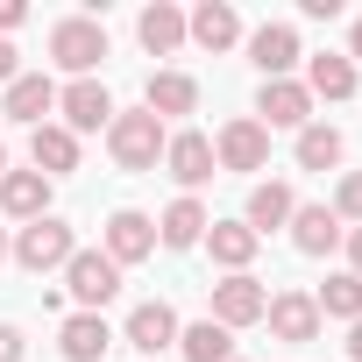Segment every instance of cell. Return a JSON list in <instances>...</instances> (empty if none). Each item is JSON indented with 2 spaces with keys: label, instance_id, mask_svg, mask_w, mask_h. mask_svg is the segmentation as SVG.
Returning a JSON list of instances; mask_svg holds the SVG:
<instances>
[{
  "label": "cell",
  "instance_id": "obj_13",
  "mask_svg": "<svg viewBox=\"0 0 362 362\" xmlns=\"http://www.w3.org/2000/svg\"><path fill=\"white\" fill-rule=\"evenodd\" d=\"M256 121L263 128H305L313 121V93L298 86V78H263V93H256Z\"/></svg>",
  "mask_w": 362,
  "mask_h": 362
},
{
  "label": "cell",
  "instance_id": "obj_34",
  "mask_svg": "<svg viewBox=\"0 0 362 362\" xmlns=\"http://www.w3.org/2000/svg\"><path fill=\"white\" fill-rule=\"evenodd\" d=\"M341 57H348V64L362 71V15H355V29H348V50H341Z\"/></svg>",
  "mask_w": 362,
  "mask_h": 362
},
{
  "label": "cell",
  "instance_id": "obj_19",
  "mask_svg": "<svg viewBox=\"0 0 362 362\" xmlns=\"http://www.w3.org/2000/svg\"><path fill=\"white\" fill-rule=\"evenodd\" d=\"M206 228H214V214H206L192 192H177V199L163 206V221H156V242H163V249H199Z\"/></svg>",
  "mask_w": 362,
  "mask_h": 362
},
{
  "label": "cell",
  "instance_id": "obj_15",
  "mask_svg": "<svg viewBox=\"0 0 362 362\" xmlns=\"http://www.w3.org/2000/svg\"><path fill=\"white\" fill-rule=\"evenodd\" d=\"M121 341H128L135 355H163V348H177V313H170L163 298H142V305L128 313Z\"/></svg>",
  "mask_w": 362,
  "mask_h": 362
},
{
  "label": "cell",
  "instance_id": "obj_1",
  "mask_svg": "<svg viewBox=\"0 0 362 362\" xmlns=\"http://www.w3.org/2000/svg\"><path fill=\"white\" fill-rule=\"evenodd\" d=\"M163 142H170V128H163L149 107L107 121V156H114L121 170H156V163H163Z\"/></svg>",
  "mask_w": 362,
  "mask_h": 362
},
{
  "label": "cell",
  "instance_id": "obj_8",
  "mask_svg": "<svg viewBox=\"0 0 362 362\" xmlns=\"http://www.w3.org/2000/svg\"><path fill=\"white\" fill-rule=\"evenodd\" d=\"M163 170H170L177 185H185V192L199 199V185L221 170V163H214V135H199V128H177V135L163 142Z\"/></svg>",
  "mask_w": 362,
  "mask_h": 362
},
{
  "label": "cell",
  "instance_id": "obj_28",
  "mask_svg": "<svg viewBox=\"0 0 362 362\" xmlns=\"http://www.w3.org/2000/svg\"><path fill=\"white\" fill-rule=\"evenodd\" d=\"M341 128H327V121H305L298 128V170H334L341 163Z\"/></svg>",
  "mask_w": 362,
  "mask_h": 362
},
{
  "label": "cell",
  "instance_id": "obj_6",
  "mask_svg": "<svg viewBox=\"0 0 362 362\" xmlns=\"http://www.w3.org/2000/svg\"><path fill=\"white\" fill-rule=\"evenodd\" d=\"M214 163H221V170H235V177L270 170V128H263L256 114H235V121L214 135Z\"/></svg>",
  "mask_w": 362,
  "mask_h": 362
},
{
  "label": "cell",
  "instance_id": "obj_7",
  "mask_svg": "<svg viewBox=\"0 0 362 362\" xmlns=\"http://www.w3.org/2000/svg\"><path fill=\"white\" fill-rule=\"evenodd\" d=\"M263 305H270L263 277H249V270H242V277H221V284H214V305H206V320L235 334V327H263Z\"/></svg>",
  "mask_w": 362,
  "mask_h": 362
},
{
  "label": "cell",
  "instance_id": "obj_10",
  "mask_svg": "<svg viewBox=\"0 0 362 362\" xmlns=\"http://www.w3.org/2000/svg\"><path fill=\"white\" fill-rule=\"evenodd\" d=\"M249 64H256L263 78H291V71L305 64L298 29H291V22H263V29H249Z\"/></svg>",
  "mask_w": 362,
  "mask_h": 362
},
{
  "label": "cell",
  "instance_id": "obj_23",
  "mask_svg": "<svg viewBox=\"0 0 362 362\" xmlns=\"http://www.w3.org/2000/svg\"><path fill=\"white\" fill-rule=\"evenodd\" d=\"M341 235H348V228L334 221V206H298V214H291V249H298V256H334Z\"/></svg>",
  "mask_w": 362,
  "mask_h": 362
},
{
  "label": "cell",
  "instance_id": "obj_21",
  "mask_svg": "<svg viewBox=\"0 0 362 362\" xmlns=\"http://www.w3.org/2000/svg\"><path fill=\"white\" fill-rule=\"evenodd\" d=\"M313 100H355V86H362V71L341 57V50H320V57H305V78H298Z\"/></svg>",
  "mask_w": 362,
  "mask_h": 362
},
{
  "label": "cell",
  "instance_id": "obj_31",
  "mask_svg": "<svg viewBox=\"0 0 362 362\" xmlns=\"http://www.w3.org/2000/svg\"><path fill=\"white\" fill-rule=\"evenodd\" d=\"M22 22H29V0H0V36L22 29Z\"/></svg>",
  "mask_w": 362,
  "mask_h": 362
},
{
  "label": "cell",
  "instance_id": "obj_16",
  "mask_svg": "<svg viewBox=\"0 0 362 362\" xmlns=\"http://www.w3.org/2000/svg\"><path fill=\"white\" fill-rule=\"evenodd\" d=\"M185 43H199V50H235L242 43V15L228 8V0H199V8L185 15Z\"/></svg>",
  "mask_w": 362,
  "mask_h": 362
},
{
  "label": "cell",
  "instance_id": "obj_35",
  "mask_svg": "<svg viewBox=\"0 0 362 362\" xmlns=\"http://www.w3.org/2000/svg\"><path fill=\"white\" fill-rule=\"evenodd\" d=\"M348 362H362V320L348 327Z\"/></svg>",
  "mask_w": 362,
  "mask_h": 362
},
{
  "label": "cell",
  "instance_id": "obj_32",
  "mask_svg": "<svg viewBox=\"0 0 362 362\" xmlns=\"http://www.w3.org/2000/svg\"><path fill=\"white\" fill-rule=\"evenodd\" d=\"M15 78H22V64H15V43H8V36H0V93H8Z\"/></svg>",
  "mask_w": 362,
  "mask_h": 362
},
{
  "label": "cell",
  "instance_id": "obj_29",
  "mask_svg": "<svg viewBox=\"0 0 362 362\" xmlns=\"http://www.w3.org/2000/svg\"><path fill=\"white\" fill-rule=\"evenodd\" d=\"M334 221H341V228H362V170H341V185H334Z\"/></svg>",
  "mask_w": 362,
  "mask_h": 362
},
{
  "label": "cell",
  "instance_id": "obj_37",
  "mask_svg": "<svg viewBox=\"0 0 362 362\" xmlns=\"http://www.w3.org/2000/svg\"><path fill=\"white\" fill-rule=\"evenodd\" d=\"M0 177H8V142H0Z\"/></svg>",
  "mask_w": 362,
  "mask_h": 362
},
{
  "label": "cell",
  "instance_id": "obj_22",
  "mask_svg": "<svg viewBox=\"0 0 362 362\" xmlns=\"http://www.w3.org/2000/svg\"><path fill=\"white\" fill-rule=\"evenodd\" d=\"M29 163H36L43 177H64V170H78V135H71V128H57V121L29 128Z\"/></svg>",
  "mask_w": 362,
  "mask_h": 362
},
{
  "label": "cell",
  "instance_id": "obj_17",
  "mask_svg": "<svg viewBox=\"0 0 362 362\" xmlns=\"http://www.w3.org/2000/svg\"><path fill=\"white\" fill-rule=\"evenodd\" d=\"M142 107H149L156 121L199 114V78H192V71H149V86H142Z\"/></svg>",
  "mask_w": 362,
  "mask_h": 362
},
{
  "label": "cell",
  "instance_id": "obj_9",
  "mask_svg": "<svg viewBox=\"0 0 362 362\" xmlns=\"http://www.w3.org/2000/svg\"><path fill=\"white\" fill-rule=\"evenodd\" d=\"M263 327L277 334V341H291V348H305V341H320V305H313V291H270V305H263Z\"/></svg>",
  "mask_w": 362,
  "mask_h": 362
},
{
  "label": "cell",
  "instance_id": "obj_2",
  "mask_svg": "<svg viewBox=\"0 0 362 362\" xmlns=\"http://www.w3.org/2000/svg\"><path fill=\"white\" fill-rule=\"evenodd\" d=\"M100 57H107V29H100L93 15H64V22L50 29V64H57V71L93 78V71H100Z\"/></svg>",
  "mask_w": 362,
  "mask_h": 362
},
{
  "label": "cell",
  "instance_id": "obj_14",
  "mask_svg": "<svg viewBox=\"0 0 362 362\" xmlns=\"http://www.w3.org/2000/svg\"><path fill=\"white\" fill-rule=\"evenodd\" d=\"M291 214H298V192L284 185V177H263V185L249 192V206H242V228L263 242V235H277V228H291Z\"/></svg>",
  "mask_w": 362,
  "mask_h": 362
},
{
  "label": "cell",
  "instance_id": "obj_24",
  "mask_svg": "<svg viewBox=\"0 0 362 362\" xmlns=\"http://www.w3.org/2000/svg\"><path fill=\"white\" fill-rule=\"evenodd\" d=\"M256 249H263V242H256L242 221H214V228H206V256H214L228 277H242V270L256 263Z\"/></svg>",
  "mask_w": 362,
  "mask_h": 362
},
{
  "label": "cell",
  "instance_id": "obj_18",
  "mask_svg": "<svg viewBox=\"0 0 362 362\" xmlns=\"http://www.w3.org/2000/svg\"><path fill=\"white\" fill-rule=\"evenodd\" d=\"M57 348H64V362H100V355L114 348V327H107V313H64V327H57Z\"/></svg>",
  "mask_w": 362,
  "mask_h": 362
},
{
  "label": "cell",
  "instance_id": "obj_36",
  "mask_svg": "<svg viewBox=\"0 0 362 362\" xmlns=\"http://www.w3.org/2000/svg\"><path fill=\"white\" fill-rule=\"evenodd\" d=\"M0 263H8V228H0Z\"/></svg>",
  "mask_w": 362,
  "mask_h": 362
},
{
  "label": "cell",
  "instance_id": "obj_33",
  "mask_svg": "<svg viewBox=\"0 0 362 362\" xmlns=\"http://www.w3.org/2000/svg\"><path fill=\"white\" fill-rule=\"evenodd\" d=\"M341 249H348V277H362V228H348V235H341Z\"/></svg>",
  "mask_w": 362,
  "mask_h": 362
},
{
  "label": "cell",
  "instance_id": "obj_20",
  "mask_svg": "<svg viewBox=\"0 0 362 362\" xmlns=\"http://www.w3.org/2000/svg\"><path fill=\"white\" fill-rule=\"evenodd\" d=\"M0 214L8 221H43L50 214V177L43 170H8L0 177Z\"/></svg>",
  "mask_w": 362,
  "mask_h": 362
},
{
  "label": "cell",
  "instance_id": "obj_11",
  "mask_svg": "<svg viewBox=\"0 0 362 362\" xmlns=\"http://www.w3.org/2000/svg\"><path fill=\"white\" fill-rule=\"evenodd\" d=\"M100 249L128 270V263H142V256H156V221L149 214H135V206H121V214H107V228H100Z\"/></svg>",
  "mask_w": 362,
  "mask_h": 362
},
{
  "label": "cell",
  "instance_id": "obj_30",
  "mask_svg": "<svg viewBox=\"0 0 362 362\" xmlns=\"http://www.w3.org/2000/svg\"><path fill=\"white\" fill-rule=\"evenodd\" d=\"M29 355V341H22V327H8V320H0V362H22Z\"/></svg>",
  "mask_w": 362,
  "mask_h": 362
},
{
  "label": "cell",
  "instance_id": "obj_26",
  "mask_svg": "<svg viewBox=\"0 0 362 362\" xmlns=\"http://www.w3.org/2000/svg\"><path fill=\"white\" fill-rule=\"evenodd\" d=\"M177 355L185 362H235V334L214 320H192V327H177Z\"/></svg>",
  "mask_w": 362,
  "mask_h": 362
},
{
  "label": "cell",
  "instance_id": "obj_3",
  "mask_svg": "<svg viewBox=\"0 0 362 362\" xmlns=\"http://www.w3.org/2000/svg\"><path fill=\"white\" fill-rule=\"evenodd\" d=\"M71 249H78V235H71V221H57V214H43V221H29L15 242H8V256L22 263V270H64L71 263Z\"/></svg>",
  "mask_w": 362,
  "mask_h": 362
},
{
  "label": "cell",
  "instance_id": "obj_12",
  "mask_svg": "<svg viewBox=\"0 0 362 362\" xmlns=\"http://www.w3.org/2000/svg\"><path fill=\"white\" fill-rule=\"evenodd\" d=\"M0 114L22 121V128H43V121L57 114V78H50V71H22L8 93H0Z\"/></svg>",
  "mask_w": 362,
  "mask_h": 362
},
{
  "label": "cell",
  "instance_id": "obj_25",
  "mask_svg": "<svg viewBox=\"0 0 362 362\" xmlns=\"http://www.w3.org/2000/svg\"><path fill=\"white\" fill-rule=\"evenodd\" d=\"M135 36H142V50H149V57H170L177 43H185V8H170V0L142 8V15H135Z\"/></svg>",
  "mask_w": 362,
  "mask_h": 362
},
{
  "label": "cell",
  "instance_id": "obj_4",
  "mask_svg": "<svg viewBox=\"0 0 362 362\" xmlns=\"http://www.w3.org/2000/svg\"><path fill=\"white\" fill-rule=\"evenodd\" d=\"M114 114H121V107H114V93H107L100 78H71V86H57V128H71L78 142H86V135H107Z\"/></svg>",
  "mask_w": 362,
  "mask_h": 362
},
{
  "label": "cell",
  "instance_id": "obj_5",
  "mask_svg": "<svg viewBox=\"0 0 362 362\" xmlns=\"http://www.w3.org/2000/svg\"><path fill=\"white\" fill-rule=\"evenodd\" d=\"M64 291H71L78 313H100V305L121 291V263H114L107 249H71V263H64Z\"/></svg>",
  "mask_w": 362,
  "mask_h": 362
},
{
  "label": "cell",
  "instance_id": "obj_27",
  "mask_svg": "<svg viewBox=\"0 0 362 362\" xmlns=\"http://www.w3.org/2000/svg\"><path fill=\"white\" fill-rule=\"evenodd\" d=\"M313 305H320V320H362V277H348V270H334L320 291H313Z\"/></svg>",
  "mask_w": 362,
  "mask_h": 362
}]
</instances>
